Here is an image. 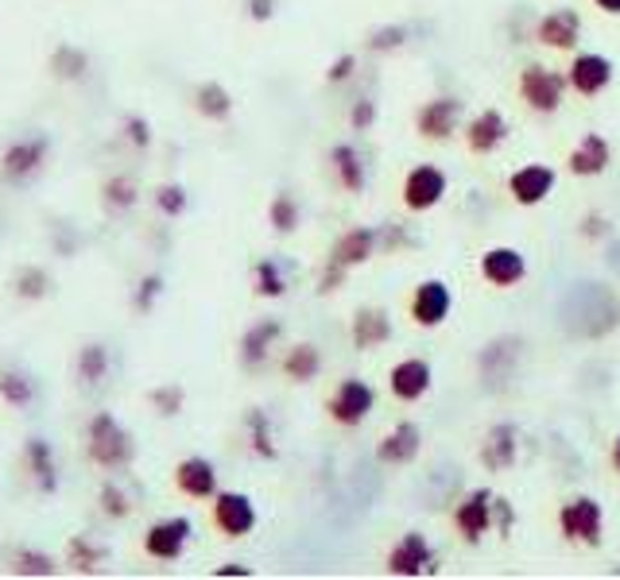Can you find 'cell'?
Returning a JSON list of instances; mask_svg holds the SVG:
<instances>
[{
    "instance_id": "cell-1",
    "label": "cell",
    "mask_w": 620,
    "mask_h": 580,
    "mask_svg": "<svg viewBox=\"0 0 620 580\" xmlns=\"http://www.w3.org/2000/svg\"><path fill=\"white\" fill-rule=\"evenodd\" d=\"M86 449L94 457V464L101 469H128L136 457V441L109 410H97L94 418L86 422Z\"/></svg>"
},
{
    "instance_id": "cell-2",
    "label": "cell",
    "mask_w": 620,
    "mask_h": 580,
    "mask_svg": "<svg viewBox=\"0 0 620 580\" xmlns=\"http://www.w3.org/2000/svg\"><path fill=\"white\" fill-rule=\"evenodd\" d=\"M566 86H570L566 74L550 71V66H543V63H532V66L520 71V97H524L527 109L543 112V117H550V112L563 109Z\"/></svg>"
},
{
    "instance_id": "cell-3",
    "label": "cell",
    "mask_w": 620,
    "mask_h": 580,
    "mask_svg": "<svg viewBox=\"0 0 620 580\" xmlns=\"http://www.w3.org/2000/svg\"><path fill=\"white\" fill-rule=\"evenodd\" d=\"M47 136H20V140H12L9 148L0 151V179L12 182V186L32 182L43 171V163H47Z\"/></svg>"
},
{
    "instance_id": "cell-4",
    "label": "cell",
    "mask_w": 620,
    "mask_h": 580,
    "mask_svg": "<svg viewBox=\"0 0 620 580\" xmlns=\"http://www.w3.org/2000/svg\"><path fill=\"white\" fill-rule=\"evenodd\" d=\"M558 530H563L566 541H578V546H601V534H605L601 503L589 500V495H578V500L563 503V511H558Z\"/></svg>"
},
{
    "instance_id": "cell-5",
    "label": "cell",
    "mask_w": 620,
    "mask_h": 580,
    "mask_svg": "<svg viewBox=\"0 0 620 580\" xmlns=\"http://www.w3.org/2000/svg\"><path fill=\"white\" fill-rule=\"evenodd\" d=\"M373 410H376V391L365 379H353V376L342 379L327 402V415L334 418L338 426H345V430H357Z\"/></svg>"
},
{
    "instance_id": "cell-6",
    "label": "cell",
    "mask_w": 620,
    "mask_h": 580,
    "mask_svg": "<svg viewBox=\"0 0 620 580\" xmlns=\"http://www.w3.org/2000/svg\"><path fill=\"white\" fill-rule=\"evenodd\" d=\"M453 526L466 541H481L496 526V495L489 487H473L453 507Z\"/></svg>"
},
{
    "instance_id": "cell-7",
    "label": "cell",
    "mask_w": 620,
    "mask_h": 580,
    "mask_svg": "<svg viewBox=\"0 0 620 580\" xmlns=\"http://www.w3.org/2000/svg\"><path fill=\"white\" fill-rule=\"evenodd\" d=\"M194 538V523L186 515H171L151 523L148 534H143V554L156 557V561H179L186 554Z\"/></svg>"
},
{
    "instance_id": "cell-8",
    "label": "cell",
    "mask_w": 620,
    "mask_h": 580,
    "mask_svg": "<svg viewBox=\"0 0 620 580\" xmlns=\"http://www.w3.org/2000/svg\"><path fill=\"white\" fill-rule=\"evenodd\" d=\"M388 572H392V577H404V580L435 577L438 557H435V549H430V541L423 538L419 530L404 534V538L388 549Z\"/></svg>"
},
{
    "instance_id": "cell-9",
    "label": "cell",
    "mask_w": 620,
    "mask_h": 580,
    "mask_svg": "<svg viewBox=\"0 0 620 580\" xmlns=\"http://www.w3.org/2000/svg\"><path fill=\"white\" fill-rule=\"evenodd\" d=\"M446 190H450V179H446L442 167L419 163V167H411V171H407L404 190H399V194H404V205L411 213H427V210H435V205L442 202Z\"/></svg>"
},
{
    "instance_id": "cell-10",
    "label": "cell",
    "mask_w": 620,
    "mask_h": 580,
    "mask_svg": "<svg viewBox=\"0 0 620 580\" xmlns=\"http://www.w3.org/2000/svg\"><path fill=\"white\" fill-rule=\"evenodd\" d=\"M453 310V290L446 279H423L411 294V322L419 330H438Z\"/></svg>"
},
{
    "instance_id": "cell-11",
    "label": "cell",
    "mask_w": 620,
    "mask_h": 580,
    "mask_svg": "<svg viewBox=\"0 0 620 580\" xmlns=\"http://www.w3.org/2000/svg\"><path fill=\"white\" fill-rule=\"evenodd\" d=\"M214 526L225 538H245L256 530V503L245 492H217L214 495Z\"/></svg>"
},
{
    "instance_id": "cell-12",
    "label": "cell",
    "mask_w": 620,
    "mask_h": 580,
    "mask_svg": "<svg viewBox=\"0 0 620 580\" xmlns=\"http://www.w3.org/2000/svg\"><path fill=\"white\" fill-rule=\"evenodd\" d=\"M566 82H570V89L578 97H597L609 89L612 63L605 55H597V51H581V55H574L570 66H566Z\"/></svg>"
},
{
    "instance_id": "cell-13",
    "label": "cell",
    "mask_w": 620,
    "mask_h": 580,
    "mask_svg": "<svg viewBox=\"0 0 620 580\" xmlns=\"http://www.w3.org/2000/svg\"><path fill=\"white\" fill-rule=\"evenodd\" d=\"M555 182H558L555 167L527 163V167H520V171H512L509 194H512V202H516V205H543L550 194H555Z\"/></svg>"
},
{
    "instance_id": "cell-14",
    "label": "cell",
    "mask_w": 620,
    "mask_h": 580,
    "mask_svg": "<svg viewBox=\"0 0 620 580\" xmlns=\"http://www.w3.org/2000/svg\"><path fill=\"white\" fill-rule=\"evenodd\" d=\"M461 125V101L458 97H435V101H427L419 109V117H415V128H419L423 140L438 143V140H450L453 132H458Z\"/></svg>"
},
{
    "instance_id": "cell-15",
    "label": "cell",
    "mask_w": 620,
    "mask_h": 580,
    "mask_svg": "<svg viewBox=\"0 0 620 580\" xmlns=\"http://www.w3.org/2000/svg\"><path fill=\"white\" fill-rule=\"evenodd\" d=\"M435 384V372L423 356H404L396 368L388 372V391L396 395L399 402H419L423 395Z\"/></svg>"
},
{
    "instance_id": "cell-16",
    "label": "cell",
    "mask_w": 620,
    "mask_h": 580,
    "mask_svg": "<svg viewBox=\"0 0 620 580\" xmlns=\"http://www.w3.org/2000/svg\"><path fill=\"white\" fill-rule=\"evenodd\" d=\"M376 244H381V233H376V228H345V233L338 236V244H334V251H330L327 264L350 275L353 267L368 264V259L376 256Z\"/></svg>"
},
{
    "instance_id": "cell-17",
    "label": "cell",
    "mask_w": 620,
    "mask_h": 580,
    "mask_svg": "<svg viewBox=\"0 0 620 580\" xmlns=\"http://www.w3.org/2000/svg\"><path fill=\"white\" fill-rule=\"evenodd\" d=\"M24 464H28V476H32V484L40 495H55L58 487H63V472H58L55 449H51L47 438H28Z\"/></svg>"
},
{
    "instance_id": "cell-18",
    "label": "cell",
    "mask_w": 620,
    "mask_h": 580,
    "mask_svg": "<svg viewBox=\"0 0 620 580\" xmlns=\"http://www.w3.org/2000/svg\"><path fill=\"white\" fill-rule=\"evenodd\" d=\"M535 40L550 51H574L581 43V17L574 9H558L535 24Z\"/></svg>"
},
{
    "instance_id": "cell-19",
    "label": "cell",
    "mask_w": 620,
    "mask_h": 580,
    "mask_svg": "<svg viewBox=\"0 0 620 580\" xmlns=\"http://www.w3.org/2000/svg\"><path fill=\"white\" fill-rule=\"evenodd\" d=\"M612 163V148L605 136L597 132H586L578 143H574L570 159H566V167H570L574 179H597V174H605Z\"/></svg>"
},
{
    "instance_id": "cell-20",
    "label": "cell",
    "mask_w": 620,
    "mask_h": 580,
    "mask_svg": "<svg viewBox=\"0 0 620 580\" xmlns=\"http://www.w3.org/2000/svg\"><path fill=\"white\" fill-rule=\"evenodd\" d=\"M527 275V259L520 256L516 248H504V244H496V248H489L485 256H481V279L493 282V287H516V282H524Z\"/></svg>"
},
{
    "instance_id": "cell-21",
    "label": "cell",
    "mask_w": 620,
    "mask_h": 580,
    "mask_svg": "<svg viewBox=\"0 0 620 580\" xmlns=\"http://www.w3.org/2000/svg\"><path fill=\"white\" fill-rule=\"evenodd\" d=\"M175 487L186 500H214L217 495V469L206 457H183L175 464Z\"/></svg>"
},
{
    "instance_id": "cell-22",
    "label": "cell",
    "mask_w": 620,
    "mask_h": 580,
    "mask_svg": "<svg viewBox=\"0 0 620 580\" xmlns=\"http://www.w3.org/2000/svg\"><path fill=\"white\" fill-rule=\"evenodd\" d=\"M504 140H509V120L501 109H481L466 128V143H470L473 155H493Z\"/></svg>"
},
{
    "instance_id": "cell-23",
    "label": "cell",
    "mask_w": 620,
    "mask_h": 580,
    "mask_svg": "<svg viewBox=\"0 0 620 580\" xmlns=\"http://www.w3.org/2000/svg\"><path fill=\"white\" fill-rule=\"evenodd\" d=\"M350 337H353V345H357L361 353H368V348L384 345V341L392 337V318H388V310H384V307H361L357 314H353Z\"/></svg>"
},
{
    "instance_id": "cell-24",
    "label": "cell",
    "mask_w": 620,
    "mask_h": 580,
    "mask_svg": "<svg viewBox=\"0 0 620 580\" xmlns=\"http://www.w3.org/2000/svg\"><path fill=\"white\" fill-rule=\"evenodd\" d=\"M516 453H520V438H516V426H493V430L485 433V441H481V464H485L489 472H504L516 464Z\"/></svg>"
},
{
    "instance_id": "cell-25",
    "label": "cell",
    "mask_w": 620,
    "mask_h": 580,
    "mask_svg": "<svg viewBox=\"0 0 620 580\" xmlns=\"http://www.w3.org/2000/svg\"><path fill=\"white\" fill-rule=\"evenodd\" d=\"M279 337H284V325H279L276 318H264V322L248 325L245 337H240V364H245V368H260Z\"/></svg>"
},
{
    "instance_id": "cell-26",
    "label": "cell",
    "mask_w": 620,
    "mask_h": 580,
    "mask_svg": "<svg viewBox=\"0 0 620 580\" xmlns=\"http://www.w3.org/2000/svg\"><path fill=\"white\" fill-rule=\"evenodd\" d=\"M415 457H419V426L415 422L392 426L388 438L376 445V461L381 464H411Z\"/></svg>"
},
{
    "instance_id": "cell-27",
    "label": "cell",
    "mask_w": 620,
    "mask_h": 580,
    "mask_svg": "<svg viewBox=\"0 0 620 580\" xmlns=\"http://www.w3.org/2000/svg\"><path fill=\"white\" fill-rule=\"evenodd\" d=\"M330 163H334L338 186L350 190V194H361V190H365L368 171H365V159H361V151L353 148V143H338V148L330 151Z\"/></svg>"
},
{
    "instance_id": "cell-28",
    "label": "cell",
    "mask_w": 620,
    "mask_h": 580,
    "mask_svg": "<svg viewBox=\"0 0 620 580\" xmlns=\"http://www.w3.org/2000/svg\"><path fill=\"white\" fill-rule=\"evenodd\" d=\"M194 109L206 120H225L233 112V94L222 82H202V86L194 89Z\"/></svg>"
},
{
    "instance_id": "cell-29",
    "label": "cell",
    "mask_w": 620,
    "mask_h": 580,
    "mask_svg": "<svg viewBox=\"0 0 620 580\" xmlns=\"http://www.w3.org/2000/svg\"><path fill=\"white\" fill-rule=\"evenodd\" d=\"M74 372H78V379L86 387H97L105 384V376H109V348L105 345H82L78 348V361H74Z\"/></svg>"
},
{
    "instance_id": "cell-30",
    "label": "cell",
    "mask_w": 620,
    "mask_h": 580,
    "mask_svg": "<svg viewBox=\"0 0 620 580\" xmlns=\"http://www.w3.org/2000/svg\"><path fill=\"white\" fill-rule=\"evenodd\" d=\"M322 372V356L314 345H295L287 348L284 356V376L295 379V384H307V379H314Z\"/></svg>"
},
{
    "instance_id": "cell-31",
    "label": "cell",
    "mask_w": 620,
    "mask_h": 580,
    "mask_svg": "<svg viewBox=\"0 0 620 580\" xmlns=\"http://www.w3.org/2000/svg\"><path fill=\"white\" fill-rule=\"evenodd\" d=\"M245 426H248V445H253V453L260 457V461H276L279 457V445L271 441V422L268 415H264L260 407H253L245 415Z\"/></svg>"
},
{
    "instance_id": "cell-32",
    "label": "cell",
    "mask_w": 620,
    "mask_h": 580,
    "mask_svg": "<svg viewBox=\"0 0 620 580\" xmlns=\"http://www.w3.org/2000/svg\"><path fill=\"white\" fill-rule=\"evenodd\" d=\"M89 71V55L82 47H74V43H63V47H55V55H51V74L63 82H78L86 78Z\"/></svg>"
},
{
    "instance_id": "cell-33",
    "label": "cell",
    "mask_w": 620,
    "mask_h": 580,
    "mask_svg": "<svg viewBox=\"0 0 620 580\" xmlns=\"http://www.w3.org/2000/svg\"><path fill=\"white\" fill-rule=\"evenodd\" d=\"M0 399L9 402L12 410H24L35 402V384L32 376H24V372H0Z\"/></svg>"
},
{
    "instance_id": "cell-34",
    "label": "cell",
    "mask_w": 620,
    "mask_h": 580,
    "mask_svg": "<svg viewBox=\"0 0 620 580\" xmlns=\"http://www.w3.org/2000/svg\"><path fill=\"white\" fill-rule=\"evenodd\" d=\"M12 290H17V299L40 302V299H47L51 275L43 271L40 264H28V267H20V271H17V279H12Z\"/></svg>"
},
{
    "instance_id": "cell-35",
    "label": "cell",
    "mask_w": 620,
    "mask_h": 580,
    "mask_svg": "<svg viewBox=\"0 0 620 580\" xmlns=\"http://www.w3.org/2000/svg\"><path fill=\"white\" fill-rule=\"evenodd\" d=\"M253 290L260 294V299H284V294H287V275L279 271L276 259H260V264L253 267Z\"/></svg>"
},
{
    "instance_id": "cell-36",
    "label": "cell",
    "mask_w": 620,
    "mask_h": 580,
    "mask_svg": "<svg viewBox=\"0 0 620 580\" xmlns=\"http://www.w3.org/2000/svg\"><path fill=\"white\" fill-rule=\"evenodd\" d=\"M136 197H140V190H136V182L128 179V174H113V179H105V186H101V202L109 205V210H117V213L132 210Z\"/></svg>"
},
{
    "instance_id": "cell-37",
    "label": "cell",
    "mask_w": 620,
    "mask_h": 580,
    "mask_svg": "<svg viewBox=\"0 0 620 580\" xmlns=\"http://www.w3.org/2000/svg\"><path fill=\"white\" fill-rule=\"evenodd\" d=\"M12 572H17V577H55L58 561L51 554H43V549H20V554L12 557Z\"/></svg>"
},
{
    "instance_id": "cell-38",
    "label": "cell",
    "mask_w": 620,
    "mask_h": 580,
    "mask_svg": "<svg viewBox=\"0 0 620 580\" xmlns=\"http://www.w3.org/2000/svg\"><path fill=\"white\" fill-rule=\"evenodd\" d=\"M101 561H105V549L101 546H94L89 538H71V546H66V565H74L78 572H97L101 569Z\"/></svg>"
},
{
    "instance_id": "cell-39",
    "label": "cell",
    "mask_w": 620,
    "mask_h": 580,
    "mask_svg": "<svg viewBox=\"0 0 620 580\" xmlns=\"http://www.w3.org/2000/svg\"><path fill=\"white\" fill-rule=\"evenodd\" d=\"M268 221L276 233H295L299 228V202L291 194H276L268 205Z\"/></svg>"
},
{
    "instance_id": "cell-40",
    "label": "cell",
    "mask_w": 620,
    "mask_h": 580,
    "mask_svg": "<svg viewBox=\"0 0 620 580\" xmlns=\"http://www.w3.org/2000/svg\"><path fill=\"white\" fill-rule=\"evenodd\" d=\"M97 500H101V511L109 518H128V515H132V495H128L117 480H105Z\"/></svg>"
},
{
    "instance_id": "cell-41",
    "label": "cell",
    "mask_w": 620,
    "mask_h": 580,
    "mask_svg": "<svg viewBox=\"0 0 620 580\" xmlns=\"http://www.w3.org/2000/svg\"><path fill=\"white\" fill-rule=\"evenodd\" d=\"M186 205H191V197H186V190L175 186V182H168V186L156 190V210H160L163 217H183Z\"/></svg>"
},
{
    "instance_id": "cell-42",
    "label": "cell",
    "mask_w": 620,
    "mask_h": 580,
    "mask_svg": "<svg viewBox=\"0 0 620 580\" xmlns=\"http://www.w3.org/2000/svg\"><path fill=\"white\" fill-rule=\"evenodd\" d=\"M148 399H151V407L160 410L163 418H175L179 410H183V402H186V391L179 384H163V387H156Z\"/></svg>"
},
{
    "instance_id": "cell-43",
    "label": "cell",
    "mask_w": 620,
    "mask_h": 580,
    "mask_svg": "<svg viewBox=\"0 0 620 580\" xmlns=\"http://www.w3.org/2000/svg\"><path fill=\"white\" fill-rule=\"evenodd\" d=\"M163 294V279L160 275H143L140 279V287H136V294H132V307L140 310V314H148L151 307H156V299Z\"/></svg>"
},
{
    "instance_id": "cell-44",
    "label": "cell",
    "mask_w": 620,
    "mask_h": 580,
    "mask_svg": "<svg viewBox=\"0 0 620 580\" xmlns=\"http://www.w3.org/2000/svg\"><path fill=\"white\" fill-rule=\"evenodd\" d=\"M407 43V28H381V32H373V40H368V47L373 51H396Z\"/></svg>"
},
{
    "instance_id": "cell-45",
    "label": "cell",
    "mask_w": 620,
    "mask_h": 580,
    "mask_svg": "<svg viewBox=\"0 0 620 580\" xmlns=\"http://www.w3.org/2000/svg\"><path fill=\"white\" fill-rule=\"evenodd\" d=\"M373 125H376V105L368 101V97H361V101L350 109V128L353 132H368Z\"/></svg>"
},
{
    "instance_id": "cell-46",
    "label": "cell",
    "mask_w": 620,
    "mask_h": 580,
    "mask_svg": "<svg viewBox=\"0 0 620 580\" xmlns=\"http://www.w3.org/2000/svg\"><path fill=\"white\" fill-rule=\"evenodd\" d=\"M125 136H128V143H132V148H148L151 143V128H148V120L143 117H125Z\"/></svg>"
},
{
    "instance_id": "cell-47",
    "label": "cell",
    "mask_w": 620,
    "mask_h": 580,
    "mask_svg": "<svg viewBox=\"0 0 620 580\" xmlns=\"http://www.w3.org/2000/svg\"><path fill=\"white\" fill-rule=\"evenodd\" d=\"M353 71H357V58H353V55H338L334 63H330V71H327V82H330V86H338V82H350Z\"/></svg>"
},
{
    "instance_id": "cell-48",
    "label": "cell",
    "mask_w": 620,
    "mask_h": 580,
    "mask_svg": "<svg viewBox=\"0 0 620 580\" xmlns=\"http://www.w3.org/2000/svg\"><path fill=\"white\" fill-rule=\"evenodd\" d=\"M512 526H516V511H512L509 500H496V530L509 534Z\"/></svg>"
},
{
    "instance_id": "cell-49",
    "label": "cell",
    "mask_w": 620,
    "mask_h": 580,
    "mask_svg": "<svg viewBox=\"0 0 620 580\" xmlns=\"http://www.w3.org/2000/svg\"><path fill=\"white\" fill-rule=\"evenodd\" d=\"M248 17H253L256 24L271 20V17H276V0H248Z\"/></svg>"
},
{
    "instance_id": "cell-50",
    "label": "cell",
    "mask_w": 620,
    "mask_h": 580,
    "mask_svg": "<svg viewBox=\"0 0 620 580\" xmlns=\"http://www.w3.org/2000/svg\"><path fill=\"white\" fill-rule=\"evenodd\" d=\"M214 577H253V569L248 565H217Z\"/></svg>"
},
{
    "instance_id": "cell-51",
    "label": "cell",
    "mask_w": 620,
    "mask_h": 580,
    "mask_svg": "<svg viewBox=\"0 0 620 580\" xmlns=\"http://www.w3.org/2000/svg\"><path fill=\"white\" fill-rule=\"evenodd\" d=\"M594 4L605 12V17H620V0H594Z\"/></svg>"
},
{
    "instance_id": "cell-52",
    "label": "cell",
    "mask_w": 620,
    "mask_h": 580,
    "mask_svg": "<svg viewBox=\"0 0 620 580\" xmlns=\"http://www.w3.org/2000/svg\"><path fill=\"white\" fill-rule=\"evenodd\" d=\"M609 457H612V469L620 472V433H617V441H612V453Z\"/></svg>"
}]
</instances>
